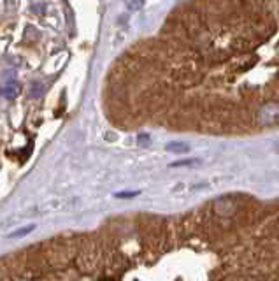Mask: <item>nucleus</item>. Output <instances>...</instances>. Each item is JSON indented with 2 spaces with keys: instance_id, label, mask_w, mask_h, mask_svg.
Wrapping results in <instances>:
<instances>
[{
  "instance_id": "nucleus-11",
  "label": "nucleus",
  "mask_w": 279,
  "mask_h": 281,
  "mask_svg": "<svg viewBox=\"0 0 279 281\" xmlns=\"http://www.w3.org/2000/svg\"><path fill=\"white\" fill-rule=\"evenodd\" d=\"M139 144H142V146H148L149 144V135H139Z\"/></svg>"
},
{
  "instance_id": "nucleus-8",
  "label": "nucleus",
  "mask_w": 279,
  "mask_h": 281,
  "mask_svg": "<svg viewBox=\"0 0 279 281\" xmlns=\"http://www.w3.org/2000/svg\"><path fill=\"white\" fill-rule=\"evenodd\" d=\"M144 5V0H127V7L130 11H139Z\"/></svg>"
},
{
  "instance_id": "nucleus-2",
  "label": "nucleus",
  "mask_w": 279,
  "mask_h": 281,
  "mask_svg": "<svg viewBox=\"0 0 279 281\" xmlns=\"http://www.w3.org/2000/svg\"><path fill=\"white\" fill-rule=\"evenodd\" d=\"M262 44V39L251 35V33H237L235 37L230 39L229 50L233 55H246L249 51L256 50Z\"/></svg>"
},
{
  "instance_id": "nucleus-7",
  "label": "nucleus",
  "mask_w": 279,
  "mask_h": 281,
  "mask_svg": "<svg viewBox=\"0 0 279 281\" xmlns=\"http://www.w3.org/2000/svg\"><path fill=\"white\" fill-rule=\"evenodd\" d=\"M33 229H35V227H33V225H28V227H25V229H19V231L11 232L9 237H11V239H14V237H23V235L30 234V232H32Z\"/></svg>"
},
{
  "instance_id": "nucleus-1",
  "label": "nucleus",
  "mask_w": 279,
  "mask_h": 281,
  "mask_svg": "<svg viewBox=\"0 0 279 281\" xmlns=\"http://www.w3.org/2000/svg\"><path fill=\"white\" fill-rule=\"evenodd\" d=\"M165 78L167 79H164V81H167L176 90L178 88H193L202 83L204 72L197 67H192V65H174V67H169L165 70Z\"/></svg>"
},
{
  "instance_id": "nucleus-6",
  "label": "nucleus",
  "mask_w": 279,
  "mask_h": 281,
  "mask_svg": "<svg viewBox=\"0 0 279 281\" xmlns=\"http://www.w3.org/2000/svg\"><path fill=\"white\" fill-rule=\"evenodd\" d=\"M2 92L5 93V97H7V99H14V95L18 93V84L14 83V81H11V83L7 84V86L2 90Z\"/></svg>"
},
{
  "instance_id": "nucleus-4",
  "label": "nucleus",
  "mask_w": 279,
  "mask_h": 281,
  "mask_svg": "<svg viewBox=\"0 0 279 281\" xmlns=\"http://www.w3.org/2000/svg\"><path fill=\"white\" fill-rule=\"evenodd\" d=\"M165 149H167V151H172V153H186L188 149H190V146L184 143H169L165 146Z\"/></svg>"
},
{
  "instance_id": "nucleus-5",
  "label": "nucleus",
  "mask_w": 279,
  "mask_h": 281,
  "mask_svg": "<svg viewBox=\"0 0 279 281\" xmlns=\"http://www.w3.org/2000/svg\"><path fill=\"white\" fill-rule=\"evenodd\" d=\"M30 95H32L33 99H39L41 95H44V84L39 83V81H33V83L30 84Z\"/></svg>"
},
{
  "instance_id": "nucleus-9",
  "label": "nucleus",
  "mask_w": 279,
  "mask_h": 281,
  "mask_svg": "<svg viewBox=\"0 0 279 281\" xmlns=\"http://www.w3.org/2000/svg\"><path fill=\"white\" fill-rule=\"evenodd\" d=\"M192 164H198V160H197V158H190V160H179V162H174V164H170V167L192 165Z\"/></svg>"
},
{
  "instance_id": "nucleus-10",
  "label": "nucleus",
  "mask_w": 279,
  "mask_h": 281,
  "mask_svg": "<svg viewBox=\"0 0 279 281\" xmlns=\"http://www.w3.org/2000/svg\"><path fill=\"white\" fill-rule=\"evenodd\" d=\"M139 192H119V194H116L115 197L116 198H132V197H137Z\"/></svg>"
},
{
  "instance_id": "nucleus-3",
  "label": "nucleus",
  "mask_w": 279,
  "mask_h": 281,
  "mask_svg": "<svg viewBox=\"0 0 279 281\" xmlns=\"http://www.w3.org/2000/svg\"><path fill=\"white\" fill-rule=\"evenodd\" d=\"M255 121L260 125V127H269V125L278 123V106H276V102H272V104H263L260 109H256Z\"/></svg>"
}]
</instances>
